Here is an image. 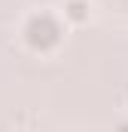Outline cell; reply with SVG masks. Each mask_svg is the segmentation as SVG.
<instances>
[{
  "label": "cell",
  "mask_w": 128,
  "mask_h": 132,
  "mask_svg": "<svg viewBox=\"0 0 128 132\" xmlns=\"http://www.w3.org/2000/svg\"><path fill=\"white\" fill-rule=\"evenodd\" d=\"M70 15H73V19H82V3H73V6H70Z\"/></svg>",
  "instance_id": "cell-1"
}]
</instances>
